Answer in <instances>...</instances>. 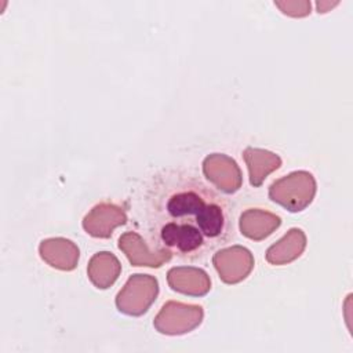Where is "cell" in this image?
Masks as SVG:
<instances>
[{
    "mask_svg": "<svg viewBox=\"0 0 353 353\" xmlns=\"http://www.w3.org/2000/svg\"><path fill=\"white\" fill-rule=\"evenodd\" d=\"M143 219L153 250L199 261L233 239L230 203L199 176L185 171L157 175L143 197Z\"/></svg>",
    "mask_w": 353,
    "mask_h": 353,
    "instance_id": "1",
    "label": "cell"
},
{
    "mask_svg": "<svg viewBox=\"0 0 353 353\" xmlns=\"http://www.w3.org/2000/svg\"><path fill=\"white\" fill-rule=\"evenodd\" d=\"M316 194V181L307 171H294L269 186L272 201L283 205L290 212L303 211Z\"/></svg>",
    "mask_w": 353,
    "mask_h": 353,
    "instance_id": "2",
    "label": "cell"
},
{
    "mask_svg": "<svg viewBox=\"0 0 353 353\" xmlns=\"http://www.w3.org/2000/svg\"><path fill=\"white\" fill-rule=\"evenodd\" d=\"M157 279L150 274H132L116 296L119 312L127 316H142L156 301Z\"/></svg>",
    "mask_w": 353,
    "mask_h": 353,
    "instance_id": "3",
    "label": "cell"
},
{
    "mask_svg": "<svg viewBox=\"0 0 353 353\" xmlns=\"http://www.w3.org/2000/svg\"><path fill=\"white\" fill-rule=\"evenodd\" d=\"M203 307L170 301L164 303L153 320L154 328L165 335H182L193 331L203 321Z\"/></svg>",
    "mask_w": 353,
    "mask_h": 353,
    "instance_id": "4",
    "label": "cell"
},
{
    "mask_svg": "<svg viewBox=\"0 0 353 353\" xmlns=\"http://www.w3.org/2000/svg\"><path fill=\"white\" fill-rule=\"evenodd\" d=\"M212 263L223 283L236 284L251 273L254 258L245 247L233 245L216 251L212 256Z\"/></svg>",
    "mask_w": 353,
    "mask_h": 353,
    "instance_id": "5",
    "label": "cell"
},
{
    "mask_svg": "<svg viewBox=\"0 0 353 353\" xmlns=\"http://www.w3.org/2000/svg\"><path fill=\"white\" fill-rule=\"evenodd\" d=\"M203 172L219 190L230 194L241 188L243 176L237 163L222 153H214L204 159Z\"/></svg>",
    "mask_w": 353,
    "mask_h": 353,
    "instance_id": "6",
    "label": "cell"
},
{
    "mask_svg": "<svg viewBox=\"0 0 353 353\" xmlns=\"http://www.w3.org/2000/svg\"><path fill=\"white\" fill-rule=\"evenodd\" d=\"M119 248L125 254L132 266L160 268L172 258V254L167 250H150L143 237L132 230L119 237Z\"/></svg>",
    "mask_w": 353,
    "mask_h": 353,
    "instance_id": "7",
    "label": "cell"
},
{
    "mask_svg": "<svg viewBox=\"0 0 353 353\" xmlns=\"http://www.w3.org/2000/svg\"><path fill=\"white\" fill-rule=\"evenodd\" d=\"M127 222L125 211L112 203L97 204L83 219L84 230L99 239H108L112 236L114 228L124 225Z\"/></svg>",
    "mask_w": 353,
    "mask_h": 353,
    "instance_id": "8",
    "label": "cell"
},
{
    "mask_svg": "<svg viewBox=\"0 0 353 353\" xmlns=\"http://www.w3.org/2000/svg\"><path fill=\"white\" fill-rule=\"evenodd\" d=\"M167 281L171 290L190 295V296H203L211 290V280L208 274L193 266H178L172 268L167 273Z\"/></svg>",
    "mask_w": 353,
    "mask_h": 353,
    "instance_id": "9",
    "label": "cell"
},
{
    "mask_svg": "<svg viewBox=\"0 0 353 353\" xmlns=\"http://www.w3.org/2000/svg\"><path fill=\"white\" fill-rule=\"evenodd\" d=\"M39 252L43 261L59 270H73L79 261V248L73 241L62 237L43 240Z\"/></svg>",
    "mask_w": 353,
    "mask_h": 353,
    "instance_id": "10",
    "label": "cell"
},
{
    "mask_svg": "<svg viewBox=\"0 0 353 353\" xmlns=\"http://www.w3.org/2000/svg\"><path fill=\"white\" fill-rule=\"evenodd\" d=\"M239 225L241 234L254 241H261L270 236L281 225V218L269 211L250 208L240 215Z\"/></svg>",
    "mask_w": 353,
    "mask_h": 353,
    "instance_id": "11",
    "label": "cell"
},
{
    "mask_svg": "<svg viewBox=\"0 0 353 353\" xmlns=\"http://www.w3.org/2000/svg\"><path fill=\"white\" fill-rule=\"evenodd\" d=\"M306 248V236L298 229H290L277 243L272 244L266 251V261L272 265H285L302 255Z\"/></svg>",
    "mask_w": 353,
    "mask_h": 353,
    "instance_id": "12",
    "label": "cell"
},
{
    "mask_svg": "<svg viewBox=\"0 0 353 353\" xmlns=\"http://www.w3.org/2000/svg\"><path fill=\"white\" fill-rule=\"evenodd\" d=\"M243 157L248 167L250 183L254 188H259L263 183L265 178L281 165V159L276 153L265 149L250 146L244 149Z\"/></svg>",
    "mask_w": 353,
    "mask_h": 353,
    "instance_id": "13",
    "label": "cell"
},
{
    "mask_svg": "<svg viewBox=\"0 0 353 353\" xmlns=\"http://www.w3.org/2000/svg\"><path fill=\"white\" fill-rule=\"evenodd\" d=\"M121 265L119 259L108 251L97 252L88 262L87 274L91 283L101 290L109 288L120 276Z\"/></svg>",
    "mask_w": 353,
    "mask_h": 353,
    "instance_id": "14",
    "label": "cell"
}]
</instances>
